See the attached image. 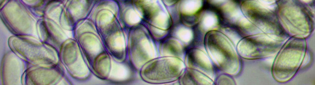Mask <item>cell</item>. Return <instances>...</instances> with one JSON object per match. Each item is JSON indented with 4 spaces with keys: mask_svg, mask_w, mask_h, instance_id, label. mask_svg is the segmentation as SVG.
<instances>
[{
    "mask_svg": "<svg viewBox=\"0 0 315 85\" xmlns=\"http://www.w3.org/2000/svg\"><path fill=\"white\" fill-rule=\"evenodd\" d=\"M204 43L208 54L220 70L231 74L238 72L239 61L237 52L225 35L216 30L210 31L205 35Z\"/></svg>",
    "mask_w": 315,
    "mask_h": 85,
    "instance_id": "1",
    "label": "cell"
},
{
    "mask_svg": "<svg viewBox=\"0 0 315 85\" xmlns=\"http://www.w3.org/2000/svg\"><path fill=\"white\" fill-rule=\"evenodd\" d=\"M188 57L190 65L195 69L209 75L213 72L211 60L206 53L201 50L192 49L188 54Z\"/></svg>",
    "mask_w": 315,
    "mask_h": 85,
    "instance_id": "2",
    "label": "cell"
},
{
    "mask_svg": "<svg viewBox=\"0 0 315 85\" xmlns=\"http://www.w3.org/2000/svg\"><path fill=\"white\" fill-rule=\"evenodd\" d=\"M217 15L214 13L207 11L203 13L201 17L200 26L204 31L208 32L215 30L218 24V19Z\"/></svg>",
    "mask_w": 315,
    "mask_h": 85,
    "instance_id": "3",
    "label": "cell"
}]
</instances>
